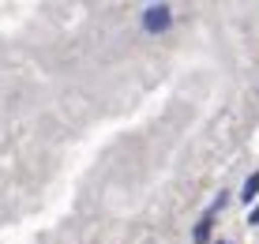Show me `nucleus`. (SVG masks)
Instances as JSON below:
<instances>
[{
	"instance_id": "f257e3e1",
	"label": "nucleus",
	"mask_w": 259,
	"mask_h": 244,
	"mask_svg": "<svg viewBox=\"0 0 259 244\" xmlns=\"http://www.w3.org/2000/svg\"><path fill=\"white\" fill-rule=\"evenodd\" d=\"M139 26H143V34H165L169 26H173V8L147 4V8H143V15H139Z\"/></svg>"
},
{
	"instance_id": "f03ea898",
	"label": "nucleus",
	"mask_w": 259,
	"mask_h": 244,
	"mask_svg": "<svg viewBox=\"0 0 259 244\" xmlns=\"http://www.w3.org/2000/svg\"><path fill=\"white\" fill-rule=\"evenodd\" d=\"M210 233H214V214H203V218L195 222V229H192V244H207Z\"/></svg>"
},
{
	"instance_id": "7ed1b4c3",
	"label": "nucleus",
	"mask_w": 259,
	"mask_h": 244,
	"mask_svg": "<svg viewBox=\"0 0 259 244\" xmlns=\"http://www.w3.org/2000/svg\"><path fill=\"white\" fill-rule=\"evenodd\" d=\"M255 199H259V169L244 180V188H240V203H255Z\"/></svg>"
},
{
	"instance_id": "20e7f679",
	"label": "nucleus",
	"mask_w": 259,
	"mask_h": 244,
	"mask_svg": "<svg viewBox=\"0 0 259 244\" xmlns=\"http://www.w3.org/2000/svg\"><path fill=\"white\" fill-rule=\"evenodd\" d=\"M248 225H259V207H255L252 214H248Z\"/></svg>"
},
{
	"instance_id": "39448f33",
	"label": "nucleus",
	"mask_w": 259,
	"mask_h": 244,
	"mask_svg": "<svg viewBox=\"0 0 259 244\" xmlns=\"http://www.w3.org/2000/svg\"><path fill=\"white\" fill-rule=\"evenodd\" d=\"M218 244H229V240H218Z\"/></svg>"
}]
</instances>
